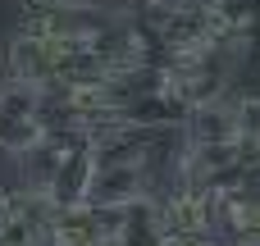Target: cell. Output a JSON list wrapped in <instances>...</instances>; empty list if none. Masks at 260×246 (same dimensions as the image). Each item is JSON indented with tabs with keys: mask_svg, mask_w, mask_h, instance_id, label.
<instances>
[{
	"mask_svg": "<svg viewBox=\"0 0 260 246\" xmlns=\"http://www.w3.org/2000/svg\"><path fill=\"white\" fill-rule=\"evenodd\" d=\"M219 196L224 192H215V187L178 183L160 201V228H165V237H210V224L219 219Z\"/></svg>",
	"mask_w": 260,
	"mask_h": 246,
	"instance_id": "6da1fadb",
	"label": "cell"
},
{
	"mask_svg": "<svg viewBox=\"0 0 260 246\" xmlns=\"http://www.w3.org/2000/svg\"><path fill=\"white\" fill-rule=\"evenodd\" d=\"M238 137V100H210L187 114V146H233Z\"/></svg>",
	"mask_w": 260,
	"mask_h": 246,
	"instance_id": "7a4b0ae2",
	"label": "cell"
},
{
	"mask_svg": "<svg viewBox=\"0 0 260 246\" xmlns=\"http://www.w3.org/2000/svg\"><path fill=\"white\" fill-rule=\"evenodd\" d=\"M233 151L242 160V169L251 173L260 164V96H238V137Z\"/></svg>",
	"mask_w": 260,
	"mask_h": 246,
	"instance_id": "3957f363",
	"label": "cell"
},
{
	"mask_svg": "<svg viewBox=\"0 0 260 246\" xmlns=\"http://www.w3.org/2000/svg\"><path fill=\"white\" fill-rule=\"evenodd\" d=\"M247 183H256V187H260V164L251 169V173H247V178H242V187H247Z\"/></svg>",
	"mask_w": 260,
	"mask_h": 246,
	"instance_id": "277c9868",
	"label": "cell"
},
{
	"mask_svg": "<svg viewBox=\"0 0 260 246\" xmlns=\"http://www.w3.org/2000/svg\"><path fill=\"white\" fill-rule=\"evenodd\" d=\"M210 5H224V0H210Z\"/></svg>",
	"mask_w": 260,
	"mask_h": 246,
	"instance_id": "5b68a950",
	"label": "cell"
}]
</instances>
